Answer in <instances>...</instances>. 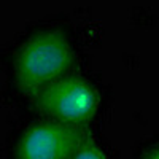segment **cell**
<instances>
[{"label":"cell","instance_id":"5b68a950","mask_svg":"<svg viewBox=\"0 0 159 159\" xmlns=\"http://www.w3.org/2000/svg\"><path fill=\"white\" fill-rule=\"evenodd\" d=\"M145 159H159V148H156L150 154H147V156H145Z\"/></svg>","mask_w":159,"mask_h":159},{"label":"cell","instance_id":"7a4b0ae2","mask_svg":"<svg viewBox=\"0 0 159 159\" xmlns=\"http://www.w3.org/2000/svg\"><path fill=\"white\" fill-rule=\"evenodd\" d=\"M35 108L52 121L88 124L99 108V94L86 80L67 75L32 96Z\"/></svg>","mask_w":159,"mask_h":159},{"label":"cell","instance_id":"277c9868","mask_svg":"<svg viewBox=\"0 0 159 159\" xmlns=\"http://www.w3.org/2000/svg\"><path fill=\"white\" fill-rule=\"evenodd\" d=\"M72 159H107V154L103 153V150L99 147L94 139L89 137V140L83 145V148Z\"/></svg>","mask_w":159,"mask_h":159},{"label":"cell","instance_id":"6da1fadb","mask_svg":"<svg viewBox=\"0 0 159 159\" xmlns=\"http://www.w3.org/2000/svg\"><path fill=\"white\" fill-rule=\"evenodd\" d=\"M76 65L75 51L64 32L57 29L34 34L19 46L13 62L18 89L37 94L49 83L67 76Z\"/></svg>","mask_w":159,"mask_h":159},{"label":"cell","instance_id":"3957f363","mask_svg":"<svg viewBox=\"0 0 159 159\" xmlns=\"http://www.w3.org/2000/svg\"><path fill=\"white\" fill-rule=\"evenodd\" d=\"M91 134L86 124L43 121L30 126L18 140L15 159H72Z\"/></svg>","mask_w":159,"mask_h":159}]
</instances>
